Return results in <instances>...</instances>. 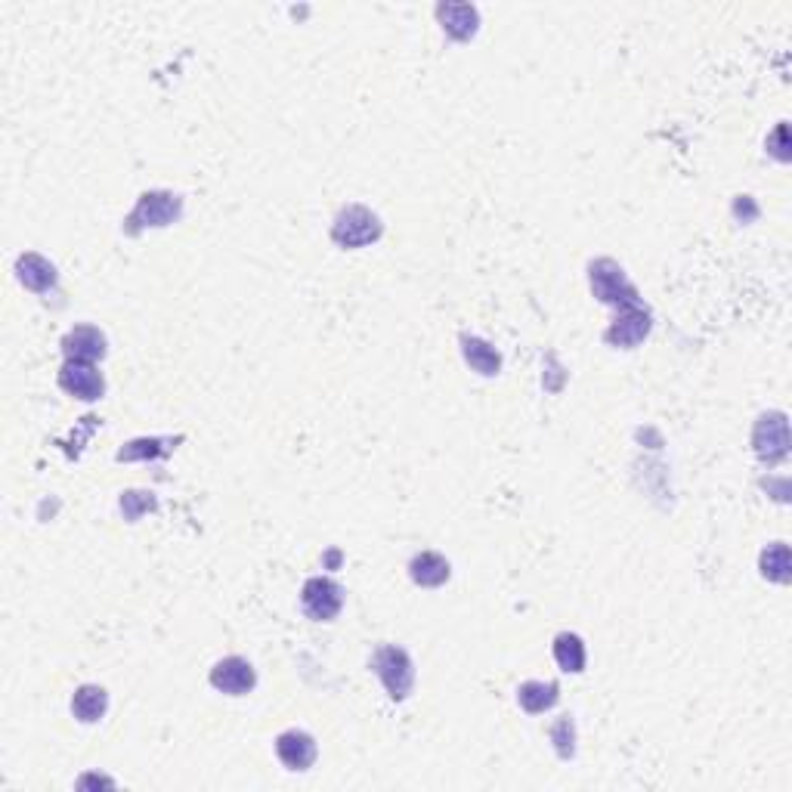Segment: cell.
Instances as JSON below:
<instances>
[{"label": "cell", "mask_w": 792, "mask_h": 792, "mask_svg": "<svg viewBox=\"0 0 792 792\" xmlns=\"http://www.w3.org/2000/svg\"><path fill=\"white\" fill-rule=\"evenodd\" d=\"M372 669L375 675L381 678V684L387 687L390 700H406L412 693V684H415V666H412V656L403 650V647H381L372 659Z\"/></svg>", "instance_id": "6da1fadb"}, {"label": "cell", "mask_w": 792, "mask_h": 792, "mask_svg": "<svg viewBox=\"0 0 792 792\" xmlns=\"http://www.w3.org/2000/svg\"><path fill=\"white\" fill-rule=\"evenodd\" d=\"M591 288L594 297L604 304H613L616 310H629V307H641V297L635 291V285L625 279V273L616 267L613 260H598L591 267Z\"/></svg>", "instance_id": "7a4b0ae2"}, {"label": "cell", "mask_w": 792, "mask_h": 792, "mask_svg": "<svg viewBox=\"0 0 792 792\" xmlns=\"http://www.w3.org/2000/svg\"><path fill=\"white\" fill-rule=\"evenodd\" d=\"M381 229L384 226H381L378 214H372L369 208H362V205H350V208H344L335 217L332 239L341 248H362V245H372L381 236Z\"/></svg>", "instance_id": "3957f363"}, {"label": "cell", "mask_w": 792, "mask_h": 792, "mask_svg": "<svg viewBox=\"0 0 792 792\" xmlns=\"http://www.w3.org/2000/svg\"><path fill=\"white\" fill-rule=\"evenodd\" d=\"M183 214V202L174 192H146L134 214L127 217V233H140L143 226H168Z\"/></svg>", "instance_id": "277c9868"}, {"label": "cell", "mask_w": 792, "mask_h": 792, "mask_svg": "<svg viewBox=\"0 0 792 792\" xmlns=\"http://www.w3.org/2000/svg\"><path fill=\"white\" fill-rule=\"evenodd\" d=\"M301 604H304V613L310 619L328 622V619H335L341 613V607H344V588L335 579L313 576V579L304 582Z\"/></svg>", "instance_id": "5b68a950"}, {"label": "cell", "mask_w": 792, "mask_h": 792, "mask_svg": "<svg viewBox=\"0 0 792 792\" xmlns=\"http://www.w3.org/2000/svg\"><path fill=\"white\" fill-rule=\"evenodd\" d=\"M752 446H755L758 458L768 461V465L780 461L789 452V424H786V415L783 412H771V415L758 418L755 434H752Z\"/></svg>", "instance_id": "8992f818"}, {"label": "cell", "mask_w": 792, "mask_h": 792, "mask_svg": "<svg viewBox=\"0 0 792 792\" xmlns=\"http://www.w3.org/2000/svg\"><path fill=\"white\" fill-rule=\"evenodd\" d=\"M59 387L84 403H93L106 393V381L96 372L93 362H78V359H65V366L59 372Z\"/></svg>", "instance_id": "52a82bcc"}, {"label": "cell", "mask_w": 792, "mask_h": 792, "mask_svg": "<svg viewBox=\"0 0 792 792\" xmlns=\"http://www.w3.org/2000/svg\"><path fill=\"white\" fill-rule=\"evenodd\" d=\"M254 681H257V675H254L248 659H242V656H226L211 669V684L220 693H229V697H242V693H248L254 687Z\"/></svg>", "instance_id": "ba28073f"}, {"label": "cell", "mask_w": 792, "mask_h": 792, "mask_svg": "<svg viewBox=\"0 0 792 792\" xmlns=\"http://www.w3.org/2000/svg\"><path fill=\"white\" fill-rule=\"evenodd\" d=\"M647 332H650V313L644 307H629V310H619L616 322L607 328V344L635 347L647 338Z\"/></svg>", "instance_id": "9c48e42d"}, {"label": "cell", "mask_w": 792, "mask_h": 792, "mask_svg": "<svg viewBox=\"0 0 792 792\" xmlns=\"http://www.w3.org/2000/svg\"><path fill=\"white\" fill-rule=\"evenodd\" d=\"M276 755L288 771H307L316 762V740L304 731H285L276 740Z\"/></svg>", "instance_id": "30bf717a"}, {"label": "cell", "mask_w": 792, "mask_h": 792, "mask_svg": "<svg viewBox=\"0 0 792 792\" xmlns=\"http://www.w3.org/2000/svg\"><path fill=\"white\" fill-rule=\"evenodd\" d=\"M62 353H65V359L96 362V359L106 356V338L93 325H78L62 338Z\"/></svg>", "instance_id": "8fae6325"}, {"label": "cell", "mask_w": 792, "mask_h": 792, "mask_svg": "<svg viewBox=\"0 0 792 792\" xmlns=\"http://www.w3.org/2000/svg\"><path fill=\"white\" fill-rule=\"evenodd\" d=\"M19 282L31 291H50L56 285V267L41 254H22L16 263Z\"/></svg>", "instance_id": "7c38bea8"}, {"label": "cell", "mask_w": 792, "mask_h": 792, "mask_svg": "<svg viewBox=\"0 0 792 792\" xmlns=\"http://www.w3.org/2000/svg\"><path fill=\"white\" fill-rule=\"evenodd\" d=\"M437 16H440L443 28L449 31V35H452L455 41H468V38H474L477 22H480L477 7H471V4H443V7L437 10Z\"/></svg>", "instance_id": "4fadbf2b"}, {"label": "cell", "mask_w": 792, "mask_h": 792, "mask_svg": "<svg viewBox=\"0 0 792 792\" xmlns=\"http://www.w3.org/2000/svg\"><path fill=\"white\" fill-rule=\"evenodd\" d=\"M517 700H520V706L530 712V715H542V712H548V709L557 706L560 687L554 681H526L517 690Z\"/></svg>", "instance_id": "5bb4252c"}, {"label": "cell", "mask_w": 792, "mask_h": 792, "mask_svg": "<svg viewBox=\"0 0 792 792\" xmlns=\"http://www.w3.org/2000/svg\"><path fill=\"white\" fill-rule=\"evenodd\" d=\"M106 709H109V697H106V690H103V687H96V684H84V687H78V693L72 697V712H75V718L84 721V724L99 721V718L106 715Z\"/></svg>", "instance_id": "9a60e30c"}, {"label": "cell", "mask_w": 792, "mask_h": 792, "mask_svg": "<svg viewBox=\"0 0 792 792\" xmlns=\"http://www.w3.org/2000/svg\"><path fill=\"white\" fill-rule=\"evenodd\" d=\"M412 579L424 588H437L449 579V560L434 554V551H421L415 560H412V567H409Z\"/></svg>", "instance_id": "2e32d148"}, {"label": "cell", "mask_w": 792, "mask_h": 792, "mask_svg": "<svg viewBox=\"0 0 792 792\" xmlns=\"http://www.w3.org/2000/svg\"><path fill=\"white\" fill-rule=\"evenodd\" d=\"M461 350H465L468 366L480 375H499L502 369V356L492 344H486L483 338H461Z\"/></svg>", "instance_id": "e0dca14e"}, {"label": "cell", "mask_w": 792, "mask_h": 792, "mask_svg": "<svg viewBox=\"0 0 792 792\" xmlns=\"http://www.w3.org/2000/svg\"><path fill=\"white\" fill-rule=\"evenodd\" d=\"M554 659H557V666L564 672L579 675L585 669V644H582V638L573 635V632L557 635L554 638Z\"/></svg>", "instance_id": "ac0fdd59"}, {"label": "cell", "mask_w": 792, "mask_h": 792, "mask_svg": "<svg viewBox=\"0 0 792 792\" xmlns=\"http://www.w3.org/2000/svg\"><path fill=\"white\" fill-rule=\"evenodd\" d=\"M762 573L771 582H789V548L783 542H774L765 554H762Z\"/></svg>", "instance_id": "d6986e66"}, {"label": "cell", "mask_w": 792, "mask_h": 792, "mask_svg": "<svg viewBox=\"0 0 792 792\" xmlns=\"http://www.w3.org/2000/svg\"><path fill=\"white\" fill-rule=\"evenodd\" d=\"M158 508V502H155V495L152 492H137V489H130V492H124L121 495V514H124V520H140L143 514H149V511H155Z\"/></svg>", "instance_id": "ffe728a7"}, {"label": "cell", "mask_w": 792, "mask_h": 792, "mask_svg": "<svg viewBox=\"0 0 792 792\" xmlns=\"http://www.w3.org/2000/svg\"><path fill=\"white\" fill-rule=\"evenodd\" d=\"M171 452V440H134L118 452V461H134V458H161Z\"/></svg>", "instance_id": "44dd1931"}, {"label": "cell", "mask_w": 792, "mask_h": 792, "mask_svg": "<svg viewBox=\"0 0 792 792\" xmlns=\"http://www.w3.org/2000/svg\"><path fill=\"white\" fill-rule=\"evenodd\" d=\"M551 740H554V746H557V755L560 758H573V752H576V731H573V721L570 718H560V721H554V728H551Z\"/></svg>", "instance_id": "7402d4cb"}]
</instances>
